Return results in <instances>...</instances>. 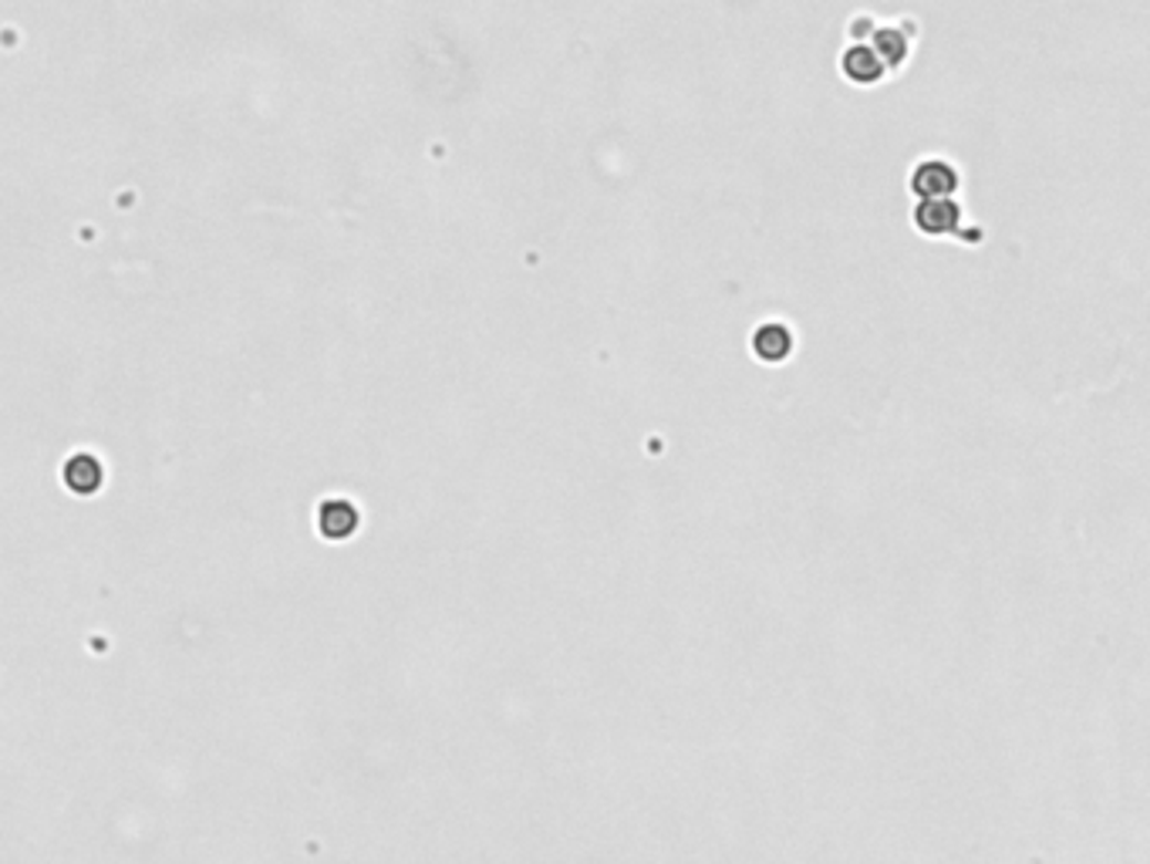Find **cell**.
Returning <instances> with one entry per match:
<instances>
[{
    "instance_id": "7",
    "label": "cell",
    "mask_w": 1150,
    "mask_h": 864,
    "mask_svg": "<svg viewBox=\"0 0 1150 864\" xmlns=\"http://www.w3.org/2000/svg\"><path fill=\"white\" fill-rule=\"evenodd\" d=\"M64 480H67V487L79 490V493H92L105 480V467L98 462V456H92V452H75L72 459L64 462Z\"/></svg>"
},
{
    "instance_id": "8",
    "label": "cell",
    "mask_w": 1150,
    "mask_h": 864,
    "mask_svg": "<svg viewBox=\"0 0 1150 864\" xmlns=\"http://www.w3.org/2000/svg\"><path fill=\"white\" fill-rule=\"evenodd\" d=\"M874 31H877V21L867 14V11H860V14H854L850 21H847V34H850V41H864V38H874Z\"/></svg>"
},
{
    "instance_id": "3",
    "label": "cell",
    "mask_w": 1150,
    "mask_h": 864,
    "mask_svg": "<svg viewBox=\"0 0 1150 864\" xmlns=\"http://www.w3.org/2000/svg\"><path fill=\"white\" fill-rule=\"evenodd\" d=\"M840 72L854 82V85H877L891 69L885 64V58L877 54V48L870 41H850L840 54Z\"/></svg>"
},
{
    "instance_id": "6",
    "label": "cell",
    "mask_w": 1150,
    "mask_h": 864,
    "mask_svg": "<svg viewBox=\"0 0 1150 864\" xmlns=\"http://www.w3.org/2000/svg\"><path fill=\"white\" fill-rule=\"evenodd\" d=\"M317 530L331 541H345L358 530V507L348 500H324L317 507Z\"/></svg>"
},
{
    "instance_id": "5",
    "label": "cell",
    "mask_w": 1150,
    "mask_h": 864,
    "mask_svg": "<svg viewBox=\"0 0 1150 864\" xmlns=\"http://www.w3.org/2000/svg\"><path fill=\"white\" fill-rule=\"evenodd\" d=\"M793 348H796V335L786 321H763L753 331V352L763 362H783V358H790Z\"/></svg>"
},
{
    "instance_id": "4",
    "label": "cell",
    "mask_w": 1150,
    "mask_h": 864,
    "mask_svg": "<svg viewBox=\"0 0 1150 864\" xmlns=\"http://www.w3.org/2000/svg\"><path fill=\"white\" fill-rule=\"evenodd\" d=\"M918 34V24L914 21H895V24H877L870 44L877 48V54L885 58L888 69H901V64L908 61L911 54V41Z\"/></svg>"
},
{
    "instance_id": "2",
    "label": "cell",
    "mask_w": 1150,
    "mask_h": 864,
    "mask_svg": "<svg viewBox=\"0 0 1150 864\" xmlns=\"http://www.w3.org/2000/svg\"><path fill=\"white\" fill-rule=\"evenodd\" d=\"M908 186L914 189L918 199H944V196H955L959 186H962V169L944 159V156H924L914 163L911 176H908Z\"/></svg>"
},
{
    "instance_id": "1",
    "label": "cell",
    "mask_w": 1150,
    "mask_h": 864,
    "mask_svg": "<svg viewBox=\"0 0 1150 864\" xmlns=\"http://www.w3.org/2000/svg\"><path fill=\"white\" fill-rule=\"evenodd\" d=\"M911 220L921 233L928 237H965V240H979L982 230H965V210L955 196H944V199H918L914 210H911Z\"/></svg>"
}]
</instances>
